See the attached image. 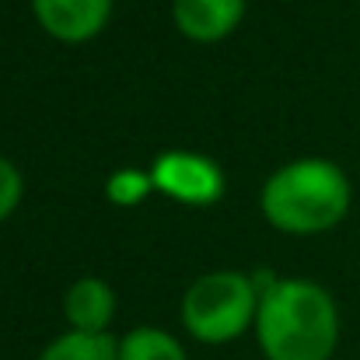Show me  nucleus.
<instances>
[{
    "label": "nucleus",
    "mask_w": 360,
    "mask_h": 360,
    "mask_svg": "<svg viewBox=\"0 0 360 360\" xmlns=\"http://www.w3.org/2000/svg\"><path fill=\"white\" fill-rule=\"evenodd\" d=\"M255 336L266 360H329L340 343V308L322 283L283 276L262 287Z\"/></svg>",
    "instance_id": "1"
},
{
    "label": "nucleus",
    "mask_w": 360,
    "mask_h": 360,
    "mask_svg": "<svg viewBox=\"0 0 360 360\" xmlns=\"http://www.w3.org/2000/svg\"><path fill=\"white\" fill-rule=\"evenodd\" d=\"M354 203V186L347 172L329 158H297L280 165L262 193V217L283 235H326L343 224Z\"/></svg>",
    "instance_id": "2"
},
{
    "label": "nucleus",
    "mask_w": 360,
    "mask_h": 360,
    "mask_svg": "<svg viewBox=\"0 0 360 360\" xmlns=\"http://www.w3.org/2000/svg\"><path fill=\"white\" fill-rule=\"evenodd\" d=\"M259 283L238 269H217L189 283L182 297V326L193 340L221 347L238 340L248 326H255L259 311Z\"/></svg>",
    "instance_id": "3"
},
{
    "label": "nucleus",
    "mask_w": 360,
    "mask_h": 360,
    "mask_svg": "<svg viewBox=\"0 0 360 360\" xmlns=\"http://www.w3.org/2000/svg\"><path fill=\"white\" fill-rule=\"evenodd\" d=\"M154 193L182 207H210L224 196V172L196 150H165L150 165Z\"/></svg>",
    "instance_id": "4"
},
{
    "label": "nucleus",
    "mask_w": 360,
    "mask_h": 360,
    "mask_svg": "<svg viewBox=\"0 0 360 360\" xmlns=\"http://www.w3.org/2000/svg\"><path fill=\"white\" fill-rule=\"evenodd\" d=\"M112 4L116 0H32V14L49 39L63 46H81L105 32Z\"/></svg>",
    "instance_id": "5"
},
{
    "label": "nucleus",
    "mask_w": 360,
    "mask_h": 360,
    "mask_svg": "<svg viewBox=\"0 0 360 360\" xmlns=\"http://www.w3.org/2000/svg\"><path fill=\"white\" fill-rule=\"evenodd\" d=\"M241 14H245V0H172L175 28L200 46H214L235 35Z\"/></svg>",
    "instance_id": "6"
},
{
    "label": "nucleus",
    "mask_w": 360,
    "mask_h": 360,
    "mask_svg": "<svg viewBox=\"0 0 360 360\" xmlns=\"http://www.w3.org/2000/svg\"><path fill=\"white\" fill-rule=\"evenodd\" d=\"M63 315L74 333H109L116 319V290L102 276H81L63 294Z\"/></svg>",
    "instance_id": "7"
},
{
    "label": "nucleus",
    "mask_w": 360,
    "mask_h": 360,
    "mask_svg": "<svg viewBox=\"0 0 360 360\" xmlns=\"http://www.w3.org/2000/svg\"><path fill=\"white\" fill-rule=\"evenodd\" d=\"M39 360H120V343L109 333H63Z\"/></svg>",
    "instance_id": "8"
},
{
    "label": "nucleus",
    "mask_w": 360,
    "mask_h": 360,
    "mask_svg": "<svg viewBox=\"0 0 360 360\" xmlns=\"http://www.w3.org/2000/svg\"><path fill=\"white\" fill-rule=\"evenodd\" d=\"M120 360H189L182 343L158 329V326H140V329H129L120 340Z\"/></svg>",
    "instance_id": "9"
},
{
    "label": "nucleus",
    "mask_w": 360,
    "mask_h": 360,
    "mask_svg": "<svg viewBox=\"0 0 360 360\" xmlns=\"http://www.w3.org/2000/svg\"><path fill=\"white\" fill-rule=\"evenodd\" d=\"M150 189H154L150 172H136V168H122L120 175H112V182H109V196H112V203H122V207L140 203Z\"/></svg>",
    "instance_id": "10"
},
{
    "label": "nucleus",
    "mask_w": 360,
    "mask_h": 360,
    "mask_svg": "<svg viewBox=\"0 0 360 360\" xmlns=\"http://www.w3.org/2000/svg\"><path fill=\"white\" fill-rule=\"evenodd\" d=\"M21 196H25V182H21L18 165L7 161V158H0V221H7L18 210Z\"/></svg>",
    "instance_id": "11"
}]
</instances>
